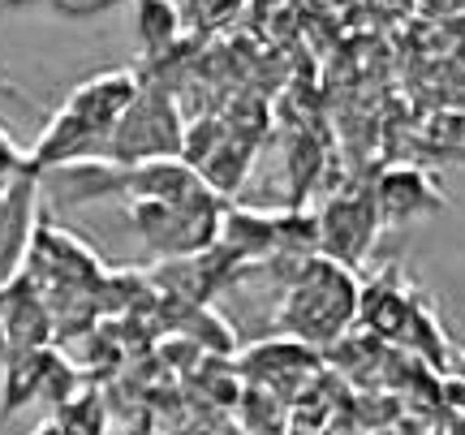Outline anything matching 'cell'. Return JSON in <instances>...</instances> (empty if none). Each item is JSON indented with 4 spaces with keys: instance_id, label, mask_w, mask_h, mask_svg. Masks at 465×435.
Returning a JSON list of instances; mask_svg holds the SVG:
<instances>
[{
    "instance_id": "1",
    "label": "cell",
    "mask_w": 465,
    "mask_h": 435,
    "mask_svg": "<svg viewBox=\"0 0 465 435\" xmlns=\"http://www.w3.org/2000/svg\"><path fill=\"white\" fill-rule=\"evenodd\" d=\"M358 319V281L353 268H341L332 259H302L289 272L281 306V328L293 332V341L323 350L345 336V328Z\"/></svg>"
},
{
    "instance_id": "2",
    "label": "cell",
    "mask_w": 465,
    "mask_h": 435,
    "mask_svg": "<svg viewBox=\"0 0 465 435\" xmlns=\"http://www.w3.org/2000/svg\"><path fill=\"white\" fill-rule=\"evenodd\" d=\"M185 143L182 113L164 86L138 91L125 117L116 121V130L104 143V160L113 164H151V160H177Z\"/></svg>"
},
{
    "instance_id": "3",
    "label": "cell",
    "mask_w": 465,
    "mask_h": 435,
    "mask_svg": "<svg viewBox=\"0 0 465 435\" xmlns=\"http://www.w3.org/2000/svg\"><path fill=\"white\" fill-rule=\"evenodd\" d=\"M380 212L371 194H336L323 203V212L315 216V251L323 259H332L341 268H358L375 237H380Z\"/></svg>"
},
{
    "instance_id": "4",
    "label": "cell",
    "mask_w": 465,
    "mask_h": 435,
    "mask_svg": "<svg viewBox=\"0 0 465 435\" xmlns=\"http://www.w3.org/2000/svg\"><path fill=\"white\" fill-rule=\"evenodd\" d=\"M138 91H143V83H138V74H134V69H104V74H91L86 83H78L74 91H69L65 108L83 121L91 134L100 138V147H104L108 134L116 130V121L125 117V108L134 104Z\"/></svg>"
},
{
    "instance_id": "5",
    "label": "cell",
    "mask_w": 465,
    "mask_h": 435,
    "mask_svg": "<svg viewBox=\"0 0 465 435\" xmlns=\"http://www.w3.org/2000/svg\"><path fill=\"white\" fill-rule=\"evenodd\" d=\"M371 203L380 212V224H414V220L449 207L440 185L427 173H418V168H388L375 182V190H371Z\"/></svg>"
},
{
    "instance_id": "6",
    "label": "cell",
    "mask_w": 465,
    "mask_h": 435,
    "mask_svg": "<svg viewBox=\"0 0 465 435\" xmlns=\"http://www.w3.org/2000/svg\"><path fill=\"white\" fill-rule=\"evenodd\" d=\"M134 31L143 39L147 56H164L182 39V5L177 0H134Z\"/></svg>"
},
{
    "instance_id": "7",
    "label": "cell",
    "mask_w": 465,
    "mask_h": 435,
    "mask_svg": "<svg viewBox=\"0 0 465 435\" xmlns=\"http://www.w3.org/2000/svg\"><path fill=\"white\" fill-rule=\"evenodd\" d=\"M52 422L61 435H104V401L95 392L69 397V401H61V414Z\"/></svg>"
},
{
    "instance_id": "8",
    "label": "cell",
    "mask_w": 465,
    "mask_h": 435,
    "mask_svg": "<svg viewBox=\"0 0 465 435\" xmlns=\"http://www.w3.org/2000/svg\"><path fill=\"white\" fill-rule=\"evenodd\" d=\"M113 5H121V0H52L48 9L61 17H74V22H86V17H104Z\"/></svg>"
},
{
    "instance_id": "9",
    "label": "cell",
    "mask_w": 465,
    "mask_h": 435,
    "mask_svg": "<svg viewBox=\"0 0 465 435\" xmlns=\"http://www.w3.org/2000/svg\"><path fill=\"white\" fill-rule=\"evenodd\" d=\"M0 100H9V104H17L22 113H35V117H39V104H35L31 95L22 91V86H14V83H9V78H0Z\"/></svg>"
},
{
    "instance_id": "10",
    "label": "cell",
    "mask_w": 465,
    "mask_h": 435,
    "mask_svg": "<svg viewBox=\"0 0 465 435\" xmlns=\"http://www.w3.org/2000/svg\"><path fill=\"white\" fill-rule=\"evenodd\" d=\"M449 155H457V160H465V117H457V130H452V143L449 147Z\"/></svg>"
},
{
    "instance_id": "11",
    "label": "cell",
    "mask_w": 465,
    "mask_h": 435,
    "mask_svg": "<svg viewBox=\"0 0 465 435\" xmlns=\"http://www.w3.org/2000/svg\"><path fill=\"white\" fill-rule=\"evenodd\" d=\"M31 435H61V431H56V422H44V427H35Z\"/></svg>"
},
{
    "instance_id": "12",
    "label": "cell",
    "mask_w": 465,
    "mask_h": 435,
    "mask_svg": "<svg viewBox=\"0 0 465 435\" xmlns=\"http://www.w3.org/2000/svg\"><path fill=\"white\" fill-rule=\"evenodd\" d=\"M457 375H461V380H465V353H461V362H457Z\"/></svg>"
}]
</instances>
